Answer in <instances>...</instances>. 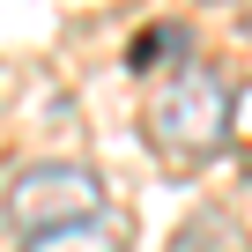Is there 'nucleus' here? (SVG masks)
<instances>
[{
	"label": "nucleus",
	"instance_id": "nucleus-1",
	"mask_svg": "<svg viewBox=\"0 0 252 252\" xmlns=\"http://www.w3.org/2000/svg\"><path fill=\"white\" fill-rule=\"evenodd\" d=\"M230 111H237V96H230L222 67L186 60V67L156 89V104H149V141H156L163 163H208V156L230 141Z\"/></svg>",
	"mask_w": 252,
	"mask_h": 252
},
{
	"label": "nucleus",
	"instance_id": "nucleus-2",
	"mask_svg": "<svg viewBox=\"0 0 252 252\" xmlns=\"http://www.w3.org/2000/svg\"><path fill=\"white\" fill-rule=\"evenodd\" d=\"M0 208H8V222L23 237H52V230L96 222L104 215V186H96L89 163H30V171H15Z\"/></svg>",
	"mask_w": 252,
	"mask_h": 252
},
{
	"label": "nucleus",
	"instance_id": "nucleus-3",
	"mask_svg": "<svg viewBox=\"0 0 252 252\" xmlns=\"http://www.w3.org/2000/svg\"><path fill=\"white\" fill-rule=\"evenodd\" d=\"M23 252H126V237H119V222H74V230H52V237H30Z\"/></svg>",
	"mask_w": 252,
	"mask_h": 252
},
{
	"label": "nucleus",
	"instance_id": "nucleus-4",
	"mask_svg": "<svg viewBox=\"0 0 252 252\" xmlns=\"http://www.w3.org/2000/svg\"><path fill=\"white\" fill-rule=\"evenodd\" d=\"M156 52H186V30H171V23H156L149 37H134V52H126V67H149Z\"/></svg>",
	"mask_w": 252,
	"mask_h": 252
}]
</instances>
